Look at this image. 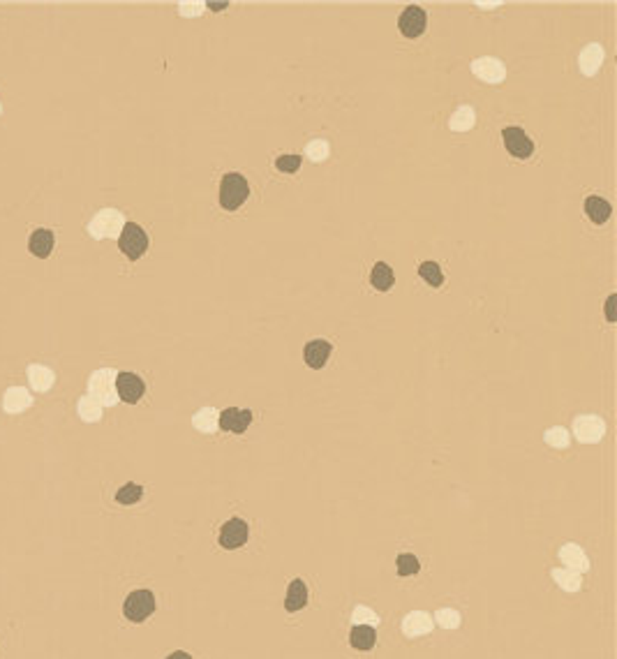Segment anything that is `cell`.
Here are the masks:
<instances>
[{
  "label": "cell",
  "mask_w": 617,
  "mask_h": 659,
  "mask_svg": "<svg viewBox=\"0 0 617 659\" xmlns=\"http://www.w3.org/2000/svg\"><path fill=\"white\" fill-rule=\"evenodd\" d=\"M248 197H250V186L243 174H238V171L224 174L220 183V206L224 211H236V208L245 204Z\"/></svg>",
  "instance_id": "1"
},
{
  "label": "cell",
  "mask_w": 617,
  "mask_h": 659,
  "mask_svg": "<svg viewBox=\"0 0 617 659\" xmlns=\"http://www.w3.org/2000/svg\"><path fill=\"white\" fill-rule=\"evenodd\" d=\"M116 373L114 368H99L90 375L88 380V396L95 398L102 407H114L118 403V394H116Z\"/></svg>",
  "instance_id": "2"
},
{
  "label": "cell",
  "mask_w": 617,
  "mask_h": 659,
  "mask_svg": "<svg viewBox=\"0 0 617 659\" xmlns=\"http://www.w3.org/2000/svg\"><path fill=\"white\" fill-rule=\"evenodd\" d=\"M123 227H125V218L121 211H116V208H102V211L88 222V234L95 241L118 238Z\"/></svg>",
  "instance_id": "3"
},
{
  "label": "cell",
  "mask_w": 617,
  "mask_h": 659,
  "mask_svg": "<svg viewBox=\"0 0 617 659\" xmlns=\"http://www.w3.org/2000/svg\"><path fill=\"white\" fill-rule=\"evenodd\" d=\"M118 246H121V253L128 257V260L137 262L148 250V234L141 229L137 222H125V227L118 236Z\"/></svg>",
  "instance_id": "4"
},
{
  "label": "cell",
  "mask_w": 617,
  "mask_h": 659,
  "mask_svg": "<svg viewBox=\"0 0 617 659\" xmlns=\"http://www.w3.org/2000/svg\"><path fill=\"white\" fill-rule=\"evenodd\" d=\"M123 613L130 622H144L148 615L155 613V595L151 590L130 592L123 604Z\"/></svg>",
  "instance_id": "5"
},
{
  "label": "cell",
  "mask_w": 617,
  "mask_h": 659,
  "mask_svg": "<svg viewBox=\"0 0 617 659\" xmlns=\"http://www.w3.org/2000/svg\"><path fill=\"white\" fill-rule=\"evenodd\" d=\"M573 435L582 445H597L606 435V423L597 414H582L573 419Z\"/></svg>",
  "instance_id": "6"
},
{
  "label": "cell",
  "mask_w": 617,
  "mask_h": 659,
  "mask_svg": "<svg viewBox=\"0 0 617 659\" xmlns=\"http://www.w3.org/2000/svg\"><path fill=\"white\" fill-rule=\"evenodd\" d=\"M425 26H428V14H425L423 7L419 5H410L405 7V12L400 14L398 19V28L407 40H416L423 35Z\"/></svg>",
  "instance_id": "7"
},
{
  "label": "cell",
  "mask_w": 617,
  "mask_h": 659,
  "mask_svg": "<svg viewBox=\"0 0 617 659\" xmlns=\"http://www.w3.org/2000/svg\"><path fill=\"white\" fill-rule=\"evenodd\" d=\"M472 74L477 79H481L483 83H502L506 79V68L499 58L493 56H483L472 61Z\"/></svg>",
  "instance_id": "8"
},
{
  "label": "cell",
  "mask_w": 617,
  "mask_h": 659,
  "mask_svg": "<svg viewBox=\"0 0 617 659\" xmlns=\"http://www.w3.org/2000/svg\"><path fill=\"white\" fill-rule=\"evenodd\" d=\"M144 391H146V385L139 375L135 373L116 375V394H118V400H123V403H130V405L139 403Z\"/></svg>",
  "instance_id": "9"
},
{
  "label": "cell",
  "mask_w": 617,
  "mask_h": 659,
  "mask_svg": "<svg viewBox=\"0 0 617 659\" xmlns=\"http://www.w3.org/2000/svg\"><path fill=\"white\" fill-rule=\"evenodd\" d=\"M248 539H250V528L243 519H229L222 525L220 537H218L220 546L227 548V550L240 548L243 544H248Z\"/></svg>",
  "instance_id": "10"
},
{
  "label": "cell",
  "mask_w": 617,
  "mask_h": 659,
  "mask_svg": "<svg viewBox=\"0 0 617 659\" xmlns=\"http://www.w3.org/2000/svg\"><path fill=\"white\" fill-rule=\"evenodd\" d=\"M502 139H504L506 151L513 157H518V160H527V157L532 155V151H534L532 139L525 135V130H520V128H504Z\"/></svg>",
  "instance_id": "11"
},
{
  "label": "cell",
  "mask_w": 617,
  "mask_h": 659,
  "mask_svg": "<svg viewBox=\"0 0 617 659\" xmlns=\"http://www.w3.org/2000/svg\"><path fill=\"white\" fill-rule=\"evenodd\" d=\"M252 423V412L250 410H238V407H227L224 412H220V419H218V426L227 433H245L248 426Z\"/></svg>",
  "instance_id": "12"
},
{
  "label": "cell",
  "mask_w": 617,
  "mask_h": 659,
  "mask_svg": "<svg viewBox=\"0 0 617 659\" xmlns=\"http://www.w3.org/2000/svg\"><path fill=\"white\" fill-rule=\"evenodd\" d=\"M331 349H333V347H331L329 340H322V338L310 340V343H307V345H305V349H303V358H305L307 368H312V370H322L324 365H326V361H329Z\"/></svg>",
  "instance_id": "13"
},
{
  "label": "cell",
  "mask_w": 617,
  "mask_h": 659,
  "mask_svg": "<svg viewBox=\"0 0 617 659\" xmlns=\"http://www.w3.org/2000/svg\"><path fill=\"white\" fill-rule=\"evenodd\" d=\"M54 246H56V234L51 229H35L28 238L30 255L37 257V260H47V257L54 253Z\"/></svg>",
  "instance_id": "14"
},
{
  "label": "cell",
  "mask_w": 617,
  "mask_h": 659,
  "mask_svg": "<svg viewBox=\"0 0 617 659\" xmlns=\"http://www.w3.org/2000/svg\"><path fill=\"white\" fill-rule=\"evenodd\" d=\"M32 405V396L23 387H10L3 396V410L7 414H21Z\"/></svg>",
  "instance_id": "15"
},
{
  "label": "cell",
  "mask_w": 617,
  "mask_h": 659,
  "mask_svg": "<svg viewBox=\"0 0 617 659\" xmlns=\"http://www.w3.org/2000/svg\"><path fill=\"white\" fill-rule=\"evenodd\" d=\"M432 624L435 622H432V618L425 611H412V613L405 615L403 631H405V636L419 639V636H425V634L432 631Z\"/></svg>",
  "instance_id": "16"
},
{
  "label": "cell",
  "mask_w": 617,
  "mask_h": 659,
  "mask_svg": "<svg viewBox=\"0 0 617 659\" xmlns=\"http://www.w3.org/2000/svg\"><path fill=\"white\" fill-rule=\"evenodd\" d=\"M560 560L566 564V569H571V572L582 574L589 569V557L578 544H564L560 548Z\"/></svg>",
  "instance_id": "17"
},
{
  "label": "cell",
  "mask_w": 617,
  "mask_h": 659,
  "mask_svg": "<svg viewBox=\"0 0 617 659\" xmlns=\"http://www.w3.org/2000/svg\"><path fill=\"white\" fill-rule=\"evenodd\" d=\"M604 47L601 44H587L585 49H582V54H580V58H578V68H580V72L585 74V77H594V74L599 72V68H601V63H604Z\"/></svg>",
  "instance_id": "18"
},
{
  "label": "cell",
  "mask_w": 617,
  "mask_h": 659,
  "mask_svg": "<svg viewBox=\"0 0 617 659\" xmlns=\"http://www.w3.org/2000/svg\"><path fill=\"white\" fill-rule=\"evenodd\" d=\"M26 375H28L30 387L35 389L37 394H44V391H49V389H51V387L56 385V373H54L51 368H47V365L30 363L28 370H26Z\"/></svg>",
  "instance_id": "19"
},
{
  "label": "cell",
  "mask_w": 617,
  "mask_h": 659,
  "mask_svg": "<svg viewBox=\"0 0 617 659\" xmlns=\"http://www.w3.org/2000/svg\"><path fill=\"white\" fill-rule=\"evenodd\" d=\"M307 604V586L303 579H294L289 583V590H287V597H285V608L289 613H296L305 608Z\"/></svg>",
  "instance_id": "20"
},
{
  "label": "cell",
  "mask_w": 617,
  "mask_h": 659,
  "mask_svg": "<svg viewBox=\"0 0 617 659\" xmlns=\"http://www.w3.org/2000/svg\"><path fill=\"white\" fill-rule=\"evenodd\" d=\"M585 213L589 215V220L594 224H604L613 215V206L608 204L604 197L592 195L585 199Z\"/></svg>",
  "instance_id": "21"
},
{
  "label": "cell",
  "mask_w": 617,
  "mask_h": 659,
  "mask_svg": "<svg viewBox=\"0 0 617 659\" xmlns=\"http://www.w3.org/2000/svg\"><path fill=\"white\" fill-rule=\"evenodd\" d=\"M218 419H220V412L215 410V407H202L195 416H193V426L204 433V435H213L215 430H218Z\"/></svg>",
  "instance_id": "22"
},
{
  "label": "cell",
  "mask_w": 617,
  "mask_h": 659,
  "mask_svg": "<svg viewBox=\"0 0 617 659\" xmlns=\"http://www.w3.org/2000/svg\"><path fill=\"white\" fill-rule=\"evenodd\" d=\"M396 282V275H393V269L386 264V262H377L372 266L370 271V285L377 289V291H389L393 287Z\"/></svg>",
  "instance_id": "23"
},
{
  "label": "cell",
  "mask_w": 617,
  "mask_h": 659,
  "mask_svg": "<svg viewBox=\"0 0 617 659\" xmlns=\"http://www.w3.org/2000/svg\"><path fill=\"white\" fill-rule=\"evenodd\" d=\"M474 123H477V114H474L472 107H458L448 119V128L453 132H470Z\"/></svg>",
  "instance_id": "24"
},
{
  "label": "cell",
  "mask_w": 617,
  "mask_h": 659,
  "mask_svg": "<svg viewBox=\"0 0 617 659\" xmlns=\"http://www.w3.org/2000/svg\"><path fill=\"white\" fill-rule=\"evenodd\" d=\"M349 641H352V648L356 650H370L374 641H377V634H374V627H370V624H354Z\"/></svg>",
  "instance_id": "25"
},
{
  "label": "cell",
  "mask_w": 617,
  "mask_h": 659,
  "mask_svg": "<svg viewBox=\"0 0 617 659\" xmlns=\"http://www.w3.org/2000/svg\"><path fill=\"white\" fill-rule=\"evenodd\" d=\"M550 576L553 581L560 586L562 590L566 592H578L582 588V579L578 572H571V569H553L550 572Z\"/></svg>",
  "instance_id": "26"
},
{
  "label": "cell",
  "mask_w": 617,
  "mask_h": 659,
  "mask_svg": "<svg viewBox=\"0 0 617 659\" xmlns=\"http://www.w3.org/2000/svg\"><path fill=\"white\" fill-rule=\"evenodd\" d=\"M77 412H79V416H81V419L86 421V423H95V421L102 419V405H99L97 400L90 398V396L79 398Z\"/></svg>",
  "instance_id": "27"
},
{
  "label": "cell",
  "mask_w": 617,
  "mask_h": 659,
  "mask_svg": "<svg viewBox=\"0 0 617 659\" xmlns=\"http://www.w3.org/2000/svg\"><path fill=\"white\" fill-rule=\"evenodd\" d=\"M419 275L425 282H428L430 287H441V285H444V273H441L437 262H423L419 266Z\"/></svg>",
  "instance_id": "28"
},
{
  "label": "cell",
  "mask_w": 617,
  "mask_h": 659,
  "mask_svg": "<svg viewBox=\"0 0 617 659\" xmlns=\"http://www.w3.org/2000/svg\"><path fill=\"white\" fill-rule=\"evenodd\" d=\"M544 440H546V445L553 447V449H566V447L571 445L569 433H566V428H562V426L548 428V430L544 433Z\"/></svg>",
  "instance_id": "29"
},
{
  "label": "cell",
  "mask_w": 617,
  "mask_h": 659,
  "mask_svg": "<svg viewBox=\"0 0 617 659\" xmlns=\"http://www.w3.org/2000/svg\"><path fill=\"white\" fill-rule=\"evenodd\" d=\"M141 495H144V488H141L139 483H125L118 493H116V502L130 507V504H137Z\"/></svg>",
  "instance_id": "30"
},
{
  "label": "cell",
  "mask_w": 617,
  "mask_h": 659,
  "mask_svg": "<svg viewBox=\"0 0 617 659\" xmlns=\"http://www.w3.org/2000/svg\"><path fill=\"white\" fill-rule=\"evenodd\" d=\"M305 155H307V160H312V162H324V160H329V155H331L329 141H326V139H314V141H310V144H307V148H305Z\"/></svg>",
  "instance_id": "31"
},
{
  "label": "cell",
  "mask_w": 617,
  "mask_h": 659,
  "mask_svg": "<svg viewBox=\"0 0 617 659\" xmlns=\"http://www.w3.org/2000/svg\"><path fill=\"white\" fill-rule=\"evenodd\" d=\"M435 622L439 624V627H444V629H458V627H460L463 618H460V613H458L456 608H439V611L435 613Z\"/></svg>",
  "instance_id": "32"
},
{
  "label": "cell",
  "mask_w": 617,
  "mask_h": 659,
  "mask_svg": "<svg viewBox=\"0 0 617 659\" xmlns=\"http://www.w3.org/2000/svg\"><path fill=\"white\" fill-rule=\"evenodd\" d=\"M396 567H398L400 576H412V574L419 572V560H416L412 553H403V555H398Z\"/></svg>",
  "instance_id": "33"
},
{
  "label": "cell",
  "mask_w": 617,
  "mask_h": 659,
  "mask_svg": "<svg viewBox=\"0 0 617 659\" xmlns=\"http://www.w3.org/2000/svg\"><path fill=\"white\" fill-rule=\"evenodd\" d=\"M352 622H354V624H370V627H374V624L379 622V618H377V613H374L372 608H368V606H356L354 613H352Z\"/></svg>",
  "instance_id": "34"
},
{
  "label": "cell",
  "mask_w": 617,
  "mask_h": 659,
  "mask_svg": "<svg viewBox=\"0 0 617 659\" xmlns=\"http://www.w3.org/2000/svg\"><path fill=\"white\" fill-rule=\"evenodd\" d=\"M301 160H303L301 155H280L278 160H275V167L285 174H296L301 169Z\"/></svg>",
  "instance_id": "35"
},
{
  "label": "cell",
  "mask_w": 617,
  "mask_h": 659,
  "mask_svg": "<svg viewBox=\"0 0 617 659\" xmlns=\"http://www.w3.org/2000/svg\"><path fill=\"white\" fill-rule=\"evenodd\" d=\"M615 301H617V296H615V294L608 296V301H606V320L611 322V324L617 320V317H615Z\"/></svg>",
  "instance_id": "36"
},
{
  "label": "cell",
  "mask_w": 617,
  "mask_h": 659,
  "mask_svg": "<svg viewBox=\"0 0 617 659\" xmlns=\"http://www.w3.org/2000/svg\"><path fill=\"white\" fill-rule=\"evenodd\" d=\"M166 659H193L188 653H183V650H176V653H171Z\"/></svg>",
  "instance_id": "37"
},
{
  "label": "cell",
  "mask_w": 617,
  "mask_h": 659,
  "mask_svg": "<svg viewBox=\"0 0 617 659\" xmlns=\"http://www.w3.org/2000/svg\"><path fill=\"white\" fill-rule=\"evenodd\" d=\"M227 3H211V10H227Z\"/></svg>",
  "instance_id": "38"
},
{
  "label": "cell",
  "mask_w": 617,
  "mask_h": 659,
  "mask_svg": "<svg viewBox=\"0 0 617 659\" xmlns=\"http://www.w3.org/2000/svg\"><path fill=\"white\" fill-rule=\"evenodd\" d=\"M0 114H3V107H0Z\"/></svg>",
  "instance_id": "39"
}]
</instances>
